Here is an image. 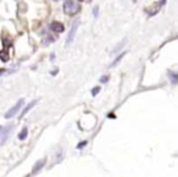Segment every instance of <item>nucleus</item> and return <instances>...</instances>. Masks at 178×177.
Masks as SVG:
<instances>
[{"label":"nucleus","instance_id":"1","mask_svg":"<svg viewBox=\"0 0 178 177\" xmlns=\"http://www.w3.org/2000/svg\"><path fill=\"white\" fill-rule=\"evenodd\" d=\"M81 10L80 5L77 2H75L73 0H67L65 4H64V12L69 16H73L76 13H78Z\"/></svg>","mask_w":178,"mask_h":177},{"label":"nucleus","instance_id":"2","mask_svg":"<svg viewBox=\"0 0 178 177\" xmlns=\"http://www.w3.org/2000/svg\"><path fill=\"white\" fill-rule=\"evenodd\" d=\"M23 103H24V100H23V99H20V100H18V101L5 114V119H11V117H13V116L17 114V111L21 109V106L23 105Z\"/></svg>","mask_w":178,"mask_h":177},{"label":"nucleus","instance_id":"3","mask_svg":"<svg viewBox=\"0 0 178 177\" xmlns=\"http://www.w3.org/2000/svg\"><path fill=\"white\" fill-rule=\"evenodd\" d=\"M78 26H80V22H78V21H76V22L72 24L71 31H70V33H69V36H67V39H66V45H70V43L73 40V38H75V36H76V32H77Z\"/></svg>","mask_w":178,"mask_h":177},{"label":"nucleus","instance_id":"4","mask_svg":"<svg viewBox=\"0 0 178 177\" xmlns=\"http://www.w3.org/2000/svg\"><path fill=\"white\" fill-rule=\"evenodd\" d=\"M50 28L54 31V32H56V33H61V32H64L65 31V27H64V24L62 23H60V22H53L51 24H50Z\"/></svg>","mask_w":178,"mask_h":177},{"label":"nucleus","instance_id":"5","mask_svg":"<svg viewBox=\"0 0 178 177\" xmlns=\"http://www.w3.org/2000/svg\"><path fill=\"white\" fill-rule=\"evenodd\" d=\"M44 164H45V159L37 161V163H35V165H34V168H33V170H32V175H35L38 171H40V170H42V168L44 166Z\"/></svg>","mask_w":178,"mask_h":177},{"label":"nucleus","instance_id":"6","mask_svg":"<svg viewBox=\"0 0 178 177\" xmlns=\"http://www.w3.org/2000/svg\"><path fill=\"white\" fill-rule=\"evenodd\" d=\"M37 101H38V100H33L32 103H29V104H28V105H27V106L24 107V110L22 111V114H21V116H20V119H22V117H23V116H24V115H26V114H27V112L29 111V109H31V107H33V106H34V105L37 104Z\"/></svg>","mask_w":178,"mask_h":177},{"label":"nucleus","instance_id":"7","mask_svg":"<svg viewBox=\"0 0 178 177\" xmlns=\"http://www.w3.org/2000/svg\"><path fill=\"white\" fill-rule=\"evenodd\" d=\"M0 60L4 61V62H7V61L10 60V55H9L7 50H2V51H0Z\"/></svg>","mask_w":178,"mask_h":177},{"label":"nucleus","instance_id":"8","mask_svg":"<svg viewBox=\"0 0 178 177\" xmlns=\"http://www.w3.org/2000/svg\"><path fill=\"white\" fill-rule=\"evenodd\" d=\"M27 133H28V130H27V127H23V128H22V131H21V132H20V134H18V139H21V141L26 139V137H27Z\"/></svg>","mask_w":178,"mask_h":177},{"label":"nucleus","instance_id":"9","mask_svg":"<svg viewBox=\"0 0 178 177\" xmlns=\"http://www.w3.org/2000/svg\"><path fill=\"white\" fill-rule=\"evenodd\" d=\"M124 55H126V53H122L121 55H118V56H117V58H116V59H115V60L112 61V64H111V67H113V66H115V65H116V64H117L118 61H121V59H122V58H123Z\"/></svg>","mask_w":178,"mask_h":177},{"label":"nucleus","instance_id":"10","mask_svg":"<svg viewBox=\"0 0 178 177\" xmlns=\"http://www.w3.org/2000/svg\"><path fill=\"white\" fill-rule=\"evenodd\" d=\"M124 44H126V39H123V40H122V42H121V43L117 45V48H116V49H113V51H112V53H116V51H118V50H120V49H121V48H122Z\"/></svg>","mask_w":178,"mask_h":177},{"label":"nucleus","instance_id":"11","mask_svg":"<svg viewBox=\"0 0 178 177\" xmlns=\"http://www.w3.org/2000/svg\"><path fill=\"white\" fill-rule=\"evenodd\" d=\"M99 92H100V87H96V88L93 89V92H91V93H93V95H96Z\"/></svg>","mask_w":178,"mask_h":177},{"label":"nucleus","instance_id":"12","mask_svg":"<svg viewBox=\"0 0 178 177\" xmlns=\"http://www.w3.org/2000/svg\"><path fill=\"white\" fill-rule=\"evenodd\" d=\"M107 80H109V76H105V77H101V78H100V82L104 83V82H106Z\"/></svg>","mask_w":178,"mask_h":177},{"label":"nucleus","instance_id":"13","mask_svg":"<svg viewBox=\"0 0 178 177\" xmlns=\"http://www.w3.org/2000/svg\"><path fill=\"white\" fill-rule=\"evenodd\" d=\"M87 144V142H82V143H80V145L77 147V148H82V147H84Z\"/></svg>","mask_w":178,"mask_h":177},{"label":"nucleus","instance_id":"14","mask_svg":"<svg viewBox=\"0 0 178 177\" xmlns=\"http://www.w3.org/2000/svg\"><path fill=\"white\" fill-rule=\"evenodd\" d=\"M94 16H95V17L98 16V7H95V9H94Z\"/></svg>","mask_w":178,"mask_h":177},{"label":"nucleus","instance_id":"15","mask_svg":"<svg viewBox=\"0 0 178 177\" xmlns=\"http://www.w3.org/2000/svg\"><path fill=\"white\" fill-rule=\"evenodd\" d=\"M172 80H173V83L177 82V78H176V75H172Z\"/></svg>","mask_w":178,"mask_h":177},{"label":"nucleus","instance_id":"16","mask_svg":"<svg viewBox=\"0 0 178 177\" xmlns=\"http://www.w3.org/2000/svg\"><path fill=\"white\" fill-rule=\"evenodd\" d=\"M165 1H166V0H161V4H165Z\"/></svg>","mask_w":178,"mask_h":177},{"label":"nucleus","instance_id":"17","mask_svg":"<svg viewBox=\"0 0 178 177\" xmlns=\"http://www.w3.org/2000/svg\"><path fill=\"white\" fill-rule=\"evenodd\" d=\"M1 130H2V127H1V126H0V131H1Z\"/></svg>","mask_w":178,"mask_h":177},{"label":"nucleus","instance_id":"18","mask_svg":"<svg viewBox=\"0 0 178 177\" xmlns=\"http://www.w3.org/2000/svg\"><path fill=\"white\" fill-rule=\"evenodd\" d=\"M80 1H83V0H80Z\"/></svg>","mask_w":178,"mask_h":177}]
</instances>
